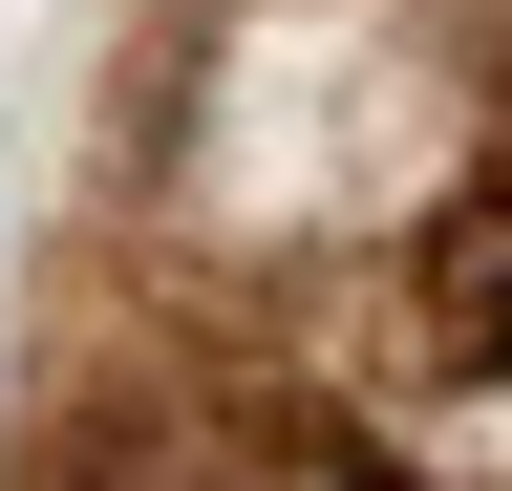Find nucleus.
<instances>
[{
    "label": "nucleus",
    "mask_w": 512,
    "mask_h": 491,
    "mask_svg": "<svg viewBox=\"0 0 512 491\" xmlns=\"http://www.w3.org/2000/svg\"><path fill=\"white\" fill-rule=\"evenodd\" d=\"M43 491H320L278 406H214V385H86L64 406Z\"/></svg>",
    "instance_id": "nucleus-1"
}]
</instances>
